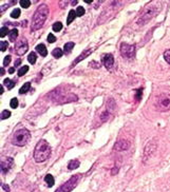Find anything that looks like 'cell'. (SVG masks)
Here are the masks:
<instances>
[{"instance_id": "cell-1", "label": "cell", "mask_w": 170, "mask_h": 192, "mask_svg": "<svg viewBox=\"0 0 170 192\" xmlns=\"http://www.w3.org/2000/svg\"><path fill=\"white\" fill-rule=\"evenodd\" d=\"M49 6L47 4H40V5L37 8V10L35 11L33 19H32L31 23V30L32 31H37V30L41 29L45 25V20L48 18V15H49Z\"/></svg>"}, {"instance_id": "cell-2", "label": "cell", "mask_w": 170, "mask_h": 192, "mask_svg": "<svg viewBox=\"0 0 170 192\" xmlns=\"http://www.w3.org/2000/svg\"><path fill=\"white\" fill-rule=\"evenodd\" d=\"M51 154V146L48 144L47 141L41 139L38 141L34 150V160L36 163H42L47 161Z\"/></svg>"}, {"instance_id": "cell-3", "label": "cell", "mask_w": 170, "mask_h": 192, "mask_svg": "<svg viewBox=\"0 0 170 192\" xmlns=\"http://www.w3.org/2000/svg\"><path fill=\"white\" fill-rule=\"evenodd\" d=\"M161 10V5L158 2H151L150 4H148L145 8H144L143 13L141 14L139 18L137 19V23L139 25H145L147 21H149L151 18H153Z\"/></svg>"}, {"instance_id": "cell-4", "label": "cell", "mask_w": 170, "mask_h": 192, "mask_svg": "<svg viewBox=\"0 0 170 192\" xmlns=\"http://www.w3.org/2000/svg\"><path fill=\"white\" fill-rule=\"evenodd\" d=\"M31 141V133L27 129H19L14 133L12 137V144L18 147L25 146Z\"/></svg>"}, {"instance_id": "cell-5", "label": "cell", "mask_w": 170, "mask_h": 192, "mask_svg": "<svg viewBox=\"0 0 170 192\" xmlns=\"http://www.w3.org/2000/svg\"><path fill=\"white\" fill-rule=\"evenodd\" d=\"M154 106H155L156 110L162 111V112L170 110V94L169 93H162V94L156 96Z\"/></svg>"}, {"instance_id": "cell-6", "label": "cell", "mask_w": 170, "mask_h": 192, "mask_svg": "<svg viewBox=\"0 0 170 192\" xmlns=\"http://www.w3.org/2000/svg\"><path fill=\"white\" fill-rule=\"evenodd\" d=\"M79 180H80V174H75V175L72 176L70 180H67L65 184H62L60 187H58L57 190L55 192H71L77 186Z\"/></svg>"}, {"instance_id": "cell-7", "label": "cell", "mask_w": 170, "mask_h": 192, "mask_svg": "<svg viewBox=\"0 0 170 192\" xmlns=\"http://www.w3.org/2000/svg\"><path fill=\"white\" fill-rule=\"evenodd\" d=\"M121 54L126 59H132L135 56V47L133 45L122 43L121 45Z\"/></svg>"}, {"instance_id": "cell-8", "label": "cell", "mask_w": 170, "mask_h": 192, "mask_svg": "<svg viewBox=\"0 0 170 192\" xmlns=\"http://www.w3.org/2000/svg\"><path fill=\"white\" fill-rule=\"evenodd\" d=\"M28 49H29V43L25 38H21L15 45V52L18 56H22L23 54L27 53Z\"/></svg>"}, {"instance_id": "cell-9", "label": "cell", "mask_w": 170, "mask_h": 192, "mask_svg": "<svg viewBox=\"0 0 170 192\" xmlns=\"http://www.w3.org/2000/svg\"><path fill=\"white\" fill-rule=\"evenodd\" d=\"M155 148H156V144L154 143L153 141H151L147 146H146L145 149H144V154H143V161H147L148 158H149V156L151 155L154 151H155Z\"/></svg>"}, {"instance_id": "cell-10", "label": "cell", "mask_w": 170, "mask_h": 192, "mask_svg": "<svg viewBox=\"0 0 170 192\" xmlns=\"http://www.w3.org/2000/svg\"><path fill=\"white\" fill-rule=\"evenodd\" d=\"M102 61L107 70H111L114 64V57L112 54H104L102 56Z\"/></svg>"}, {"instance_id": "cell-11", "label": "cell", "mask_w": 170, "mask_h": 192, "mask_svg": "<svg viewBox=\"0 0 170 192\" xmlns=\"http://www.w3.org/2000/svg\"><path fill=\"white\" fill-rule=\"evenodd\" d=\"M1 172L2 173H6L8 170L12 168L13 166V158L12 157H3L1 158Z\"/></svg>"}, {"instance_id": "cell-12", "label": "cell", "mask_w": 170, "mask_h": 192, "mask_svg": "<svg viewBox=\"0 0 170 192\" xmlns=\"http://www.w3.org/2000/svg\"><path fill=\"white\" fill-rule=\"evenodd\" d=\"M130 147V144L127 141H118L114 146V149L117 151H125Z\"/></svg>"}, {"instance_id": "cell-13", "label": "cell", "mask_w": 170, "mask_h": 192, "mask_svg": "<svg viewBox=\"0 0 170 192\" xmlns=\"http://www.w3.org/2000/svg\"><path fill=\"white\" fill-rule=\"evenodd\" d=\"M92 51H93L92 49H89L88 51H87V50H86V51H84V52H82V55L79 56V57H78V58H76V59L74 60L73 65H76V64H77V62H79V61H82V59H85V58H86L87 56H89V55H90L91 53H92Z\"/></svg>"}, {"instance_id": "cell-14", "label": "cell", "mask_w": 170, "mask_h": 192, "mask_svg": "<svg viewBox=\"0 0 170 192\" xmlns=\"http://www.w3.org/2000/svg\"><path fill=\"white\" fill-rule=\"evenodd\" d=\"M36 51L38 52L39 54H40L42 57H45V56L48 55V50L47 48H45V45H42V43H40V45H38L36 47Z\"/></svg>"}, {"instance_id": "cell-15", "label": "cell", "mask_w": 170, "mask_h": 192, "mask_svg": "<svg viewBox=\"0 0 170 192\" xmlns=\"http://www.w3.org/2000/svg\"><path fill=\"white\" fill-rule=\"evenodd\" d=\"M79 161L78 160H72L69 161L68 164V169L69 170H75L77 167H79Z\"/></svg>"}, {"instance_id": "cell-16", "label": "cell", "mask_w": 170, "mask_h": 192, "mask_svg": "<svg viewBox=\"0 0 170 192\" xmlns=\"http://www.w3.org/2000/svg\"><path fill=\"white\" fill-rule=\"evenodd\" d=\"M45 182L47 183L48 187H53L54 183H55V180H54V177L52 174H47L45 177Z\"/></svg>"}, {"instance_id": "cell-17", "label": "cell", "mask_w": 170, "mask_h": 192, "mask_svg": "<svg viewBox=\"0 0 170 192\" xmlns=\"http://www.w3.org/2000/svg\"><path fill=\"white\" fill-rule=\"evenodd\" d=\"M76 16H77V15H76V11H73V10L70 11L69 14H68V18H67V23L70 25V23H71L72 21L75 19Z\"/></svg>"}, {"instance_id": "cell-18", "label": "cell", "mask_w": 170, "mask_h": 192, "mask_svg": "<svg viewBox=\"0 0 170 192\" xmlns=\"http://www.w3.org/2000/svg\"><path fill=\"white\" fill-rule=\"evenodd\" d=\"M30 88H31V82H25L19 90V94H25L30 90Z\"/></svg>"}, {"instance_id": "cell-19", "label": "cell", "mask_w": 170, "mask_h": 192, "mask_svg": "<svg viewBox=\"0 0 170 192\" xmlns=\"http://www.w3.org/2000/svg\"><path fill=\"white\" fill-rule=\"evenodd\" d=\"M74 42H67L66 45H65V47H64V52L66 54H69V53H71L72 52V50H73V48H74Z\"/></svg>"}, {"instance_id": "cell-20", "label": "cell", "mask_w": 170, "mask_h": 192, "mask_svg": "<svg viewBox=\"0 0 170 192\" xmlns=\"http://www.w3.org/2000/svg\"><path fill=\"white\" fill-rule=\"evenodd\" d=\"M62 54H64V51H62V49H59V48H56V49H54L53 52H52V55L55 58H60L62 56Z\"/></svg>"}, {"instance_id": "cell-21", "label": "cell", "mask_w": 170, "mask_h": 192, "mask_svg": "<svg viewBox=\"0 0 170 192\" xmlns=\"http://www.w3.org/2000/svg\"><path fill=\"white\" fill-rule=\"evenodd\" d=\"M17 36H18V31H17V29H13L12 31L10 32V34H8V37H10V40L11 41H15V40H16Z\"/></svg>"}, {"instance_id": "cell-22", "label": "cell", "mask_w": 170, "mask_h": 192, "mask_svg": "<svg viewBox=\"0 0 170 192\" xmlns=\"http://www.w3.org/2000/svg\"><path fill=\"white\" fill-rule=\"evenodd\" d=\"M3 84H4V86L8 87V90H11V89H13V88H14V87H15V82L13 81V80L8 79V78H6V79H4Z\"/></svg>"}, {"instance_id": "cell-23", "label": "cell", "mask_w": 170, "mask_h": 192, "mask_svg": "<svg viewBox=\"0 0 170 192\" xmlns=\"http://www.w3.org/2000/svg\"><path fill=\"white\" fill-rule=\"evenodd\" d=\"M36 59H37V55L35 52H31V53L29 54V56H28V60H29L30 64H35L36 62Z\"/></svg>"}, {"instance_id": "cell-24", "label": "cell", "mask_w": 170, "mask_h": 192, "mask_svg": "<svg viewBox=\"0 0 170 192\" xmlns=\"http://www.w3.org/2000/svg\"><path fill=\"white\" fill-rule=\"evenodd\" d=\"M28 71H29V65H23L18 70V76H23Z\"/></svg>"}, {"instance_id": "cell-25", "label": "cell", "mask_w": 170, "mask_h": 192, "mask_svg": "<svg viewBox=\"0 0 170 192\" xmlns=\"http://www.w3.org/2000/svg\"><path fill=\"white\" fill-rule=\"evenodd\" d=\"M20 14H21V11L19 10V8H14V10H13V12L11 13V17H12V18H14V19H16V18H18V17L20 16Z\"/></svg>"}, {"instance_id": "cell-26", "label": "cell", "mask_w": 170, "mask_h": 192, "mask_svg": "<svg viewBox=\"0 0 170 192\" xmlns=\"http://www.w3.org/2000/svg\"><path fill=\"white\" fill-rule=\"evenodd\" d=\"M62 23L60 22V21H57V22H55L53 25L54 32H59V31H62Z\"/></svg>"}, {"instance_id": "cell-27", "label": "cell", "mask_w": 170, "mask_h": 192, "mask_svg": "<svg viewBox=\"0 0 170 192\" xmlns=\"http://www.w3.org/2000/svg\"><path fill=\"white\" fill-rule=\"evenodd\" d=\"M20 6H22L23 8H28L31 6V1L29 0H20Z\"/></svg>"}, {"instance_id": "cell-28", "label": "cell", "mask_w": 170, "mask_h": 192, "mask_svg": "<svg viewBox=\"0 0 170 192\" xmlns=\"http://www.w3.org/2000/svg\"><path fill=\"white\" fill-rule=\"evenodd\" d=\"M76 15H77L78 17H82L85 15V8H82V6H77V8H76Z\"/></svg>"}, {"instance_id": "cell-29", "label": "cell", "mask_w": 170, "mask_h": 192, "mask_svg": "<svg viewBox=\"0 0 170 192\" xmlns=\"http://www.w3.org/2000/svg\"><path fill=\"white\" fill-rule=\"evenodd\" d=\"M11 116V112L8 110H4L1 112V119H6Z\"/></svg>"}, {"instance_id": "cell-30", "label": "cell", "mask_w": 170, "mask_h": 192, "mask_svg": "<svg viewBox=\"0 0 170 192\" xmlns=\"http://www.w3.org/2000/svg\"><path fill=\"white\" fill-rule=\"evenodd\" d=\"M10 106H11V108H13V109L17 108V106H18V100H17V98L14 97V98H12V99H11Z\"/></svg>"}, {"instance_id": "cell-31", "label": "cell", "mask_w": 170, "mask_h": 192, "mask_svg": "<svg viewBox=\"0 0 170 192\" xmlns=\"http://www.w3.org/2000/svg\"><path fill=\"white\" fill-rule=\"evenodd\" d=\"M8 28H6V27L1 28V30H0V37H1V38H3L4 36H6V35H8Z\"/></svg>"}, {"instance_id": "cell-32", "label": "cell", "mask_w": 170, "mask_h": 192, "mask_svg": "<svg viewBox=\"0 0 170 192\" xmlns=\"http://www.w3.org/2000/svg\"><path fill=\"white\" fill-rule=\"evenodd\" d=\"M6 48H8V42H6V41L1 40V42H0V51L4 52L6 50Z\"/></svg>"}, {"instance_id": "cell-33", "label": "cell", "mask_w": 170, "mask_h": 192, "mask_svg": "<svg viewBox=\"0 0 170 192\" xmlns=\"http://www.w3.org/2000/svg\"><path fill=\"white\" fill-rule=\"evenodd\" d=\"M164 59L170 65V50H167L164 53Z\"/></svg>"}, {"instance_id": "cell-34", "label": "cell", "mask_w": 170, "mask_h": 192, "mask_svg": "<svg viewBox=\"0 0 170 192\" xmlns=\"http://www.w3.org/2000/svg\"><path fill=\"white\" fill-rule=\"evenodd\" d=\"M142 93H143V90L142 89H138V90H136V94H135V99L136 101H139L142 98Z\"/></svg>"}, {"instance_id": "cell-35", "label": "cell", "mask_w": 170, "mask_h": 192, "mask_svg": "<svg viewBox=\"0 0 170 192\" xmlns=\"http://www.w3.org/2000/svg\"><path fill=\"white\" fill-rule=\"evenodd\" d=\"M48 41H49L50 43H53L56 41V37L54 36L53 34H49L48 35Z\"/></svg>"}, {"instance_id": "cell-36", "label": "cell", "mask_w": 170, "mask_h": 192, "mask_svg": "<svg viewBox=\"0 0 170 192\" xmlns=\"http://www.w3.org/2000/svg\"><path fill=\"white\" fill-rule=\"evenodd\" d=\"M109 118V113L108 112H104L101 115V119L102 121H106L107 119Z\"/></svg>"}, {"instance_id": "cell-37", "label": "cell", "mask_w": 170, "mask_h": 192, "mask_svg": "<svg viewBox=\"0 0 170 192\" xmlns=\"http://www.w3.org/2000/svg\"><path fill=\"white\" fill-rule=\"evenodd\" d=\"M11 62V56L8 55L4 57V60H3V65H8Z\"/></svg>"}, {"instance_id": "cell-38", "label": "cell", "mask_w": 170, "mask_h": 192, "mask_svg": "<svg viewBox=\"0 0 170 192\" xmlns=\"http://www.w3.org/2000/svg\"><path fill=\"white\" fill-rule=\"evenodd\" d=\"M90 65L92 68H96V69H98V68H101V65H99L98 62H96V61H91L90 62Z\"/></svg>"}, {"instance_id": "cell-39", "label": "cell", "mask_w": 170, "mask_h": 192, "mask_svg": "<svg viewBox=\"0 0 170 192\" xmlns=\"http://www.w3.org/2000/svg\"><path fill=\"white\" fill-rule=\"evenodd\" d=\"M1 187H2V188L4 189V190H5V192H10V188H8V185H5V184H2V185H1Z\"/></svg>"}, {"instance_id": "cell-40", "label": "cell", "mask_w": 170, "mask_h": 192, "mask_svg": "<svg viewBox=\"0 0 170 192\" xmlns=\"http://www.w3.org/2000/svg\"><path fill=\"white\" fill-rule=\"evenodd\" d=\"M21 64V59L20 58H19V59H17L16 61H15V65H16V67H18V65H20Z\"/></svg>"}, {"instance_id": "cell-41", "label": "cell", "mask_w": 170, "mask_h": 192, "mask_svg": "<svg viewBox=\"0 0 170 192\" xmlns=\"http://www.w3.org/2000/svg\"><path fill=\"white\" fill-rule=\"evenodd\" d=\"M15 72V69L14 68H10V69H8V73L10 74H13Z\"/></svg>"}, {"instance_id": "cell-42", "label": "cell", "mask_w": 170, "mask_h": 192, "mask_svg": "<svg viewBox=\"0 0 170 192\" xmlns=\"http://www.w3.org/2000/svg\"><path fill=\"white\" fill-rule=\"evenodd\" d=\"M3 92H4V89H3V87H2V84H1V86H0V94L2 95V93H3Z\"/></svg>"}, {"instance_id": "cell-43", "label": "cell", "mask_w": 170, "mask_h": 192, "mask_svg": "<svg viewBox=\"0 0 170 192\" xmlns=\"http://www.w3.org/2000/svg\"><path fill=\"white\" fill-rule=\"evenodd\" d=\"M4 73H5V71H4V69H0V74H1V75H4Z\"/></svg>"}]
</instances>
